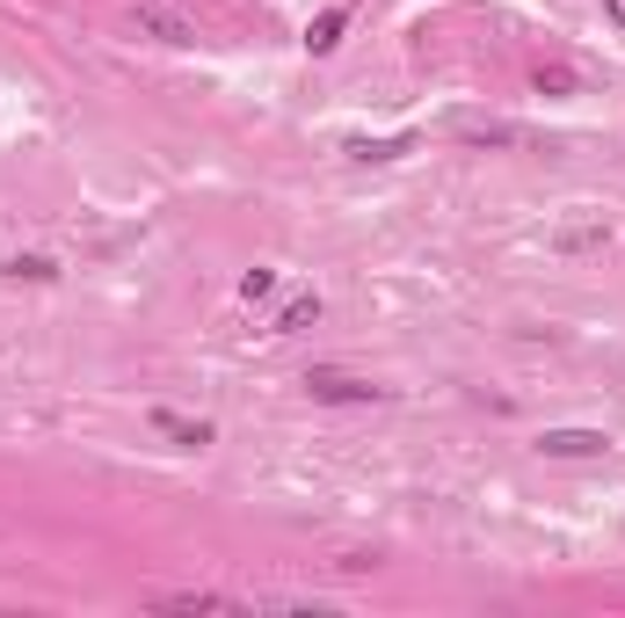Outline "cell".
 Wrapping results in <instances>:
<instances>
[{"label":"cell","mask_w":625,"mask_h":618,"mask_svg":"<svg viewBox=\"0 0 625 618\" xmlns=\"http://www.w3.org/2000/svg\"><path fill=\"white\" fill-rule=\"evenodd\" d=\"M531 88H538V96H575V66H538Z\"/></svg>","instance_id":"cell-12"},{"label":"cell","mask_w":625,"mask_h":618,"mask_svg":"<svg viewBox=\"0 0 625 618\" xmlns=\"http://www.w3.org/2000/svg\"><path fill=\"white\" fill-rule=\"evenodd\" d=\"M306 393L312 401H328V407H363V401H379V386L371 379H357V371H306Z\"/></svg>","instance_id":"cell-1"},{"label":"cell","mask_w":625,"mask_h":618,"mask_svg":"<svg viewBox=\"0 0 625 618\" xmlns=\"http://www.w3.org/2000/svg\"><path fill=\"white\" fill-rule=\"evenodd\" d=\"M538 452H546V458H603V452H611V437H603V429H546Z\"/></svg>","instance_id":"cell-3"},{"label":"cell","mask_w":625,"mask_h":618,"mask_svg":"<svg viewBox=\"0 0 625 618\" xmlns=\"http://www.w3.org/2000/svg\"><path fill=\"white\" fill-rule=\"evenodd\" d=\"M603 15H611V23H618V29H625V0H603Z\"/></svg>","instance_id":"cell-14"},{"label":"cell","mask_w":625,"mask_h":618,"mask_svg":"<svg viewBox=\"0 0 625 618\" xmlns=\"http://www.w3.org/2000/svg\"><path fill=\"white\" fill-rule=\"evenodd\" d=\"M269 291H277V269H247V277H241V299H247V306H263Z\"/></svg>","instance_id":"cell-13"},{"label":"cell","mask_w":625,"mask_h":618,"mask_svg":"<svg viewBox=\"0 0 625 618\" xmlns=\"http://www.w3.org/2000/svg\"><path fill=\"white\" fill-rule=\"evenodd\" d=\"M131 23H139L153 45H196V23L182 15V8H168V0H139V8H131Z\"/></svg>","instance_id":"cell-2"},{"label":"cell","mask_w":625,"mask_h":618,"mask_svg":"<svg viewBox=\"0 0 625 618\" xmlns=\"http://www.w3.org/2000/svg\"><path fill=\"white\" fill-rule=\"evenodd\" d=\"M161 611H241V596H226V590H168V596H153Z\"/></svg>","instance_id":"cell-7"},{"label":"cell","mask_w":625,"mask_h":618,"mask_svg":"<svg viewBox=\"0 0 625 618\" xmlns=\"http://www.w3.org/2000/svg\"><path fill=\"white\" fill-rule=\"evenodd\" d=\"M342 29H349V0H335V8H320V15L306 23V51H312V59H328V51L342 45Z\"/></svg>","instance_id":"cell-5"},{"label":"cell","mask_w":625,"mask_h":618,"mask_svg":"<svg viewBox=\"0 0 625 618\" xmlns=\"http://www.w3.org/2000/svg\"><path fill=\"white\" fill-rule=\"evenodd\" d=\"M603 248H611V226H603V218H567L553 234V255H603Z\"/></svg>","instance_id":"cell-4"},{"label":"cell","mask_w":625,"mask_h":618,"mask_svg":"<svg viewBox=\"0 0 625 618\" xmlns=\"http://www.w3.org/2000/svg\"><path fill=\"white\" fill-rule=\"evenodd\" d=\"M408 146L414 139H349V153H357V161H400Z\"/></svg>","instance_id":"cell-11"},{"label":"cell","mask_w":625,"mask_h":618,"mask_svg":"<svg viewBox=\"0 0 625 618\" xmlns=\"http://www.w3.org/2000/svg\"><path fill=\"white\" fill-rule=\"evenodd\" d=\"M312 320H320V299L298 291V299H284V313L269 320V335H298V328H312Z\"/></svg>","instance_id":"cell-9"},{"label":"cell","mask_w":625,"mask_h":618,"mask_svg":"<svg viewBox=\"0 0 625 618\" xmlns=\"http://www.w3.org/2000/svg\"><path fill=\"white\" fill-rule=\"evenodd\" d=\"M451 131H458V139H473V146H524V131L502 124V117H458Z\"/></svg>","instance_id":"cell-8"},{"label":"cell","mask_w":625,"mask_h":618,"mask_svg":"<svg viewBox=\"0 0 625 618\" xmlns=\"http://www.w3.org/2000/svg\"><path fill=\"white\" fill-rule=\"evenodd\" d=\"M8 277H15V285H51V277H59V262H44V255H15V262H8Z\"/></svg>","instance_id":"cell-10"},{"label":"cell","mask_w":625,"mask_h":618,"mask_svg":"<svg viewBox=\"0 0 625 618\" xmlns=\"http://www.w3.org/2000/svg\"><path fill=\"white\" fill-rule=\"evenodd\" d=\"M153 429H161L168 444H182V452H204V444H212V422H190V415H168V407H153Z\"/></svg>","instance_id":"cell-6"}]
</instances>
